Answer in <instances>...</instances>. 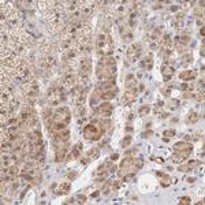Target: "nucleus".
<instances>
[{"mask_svg": "<svg viewBox=\"0 0 205 205\" xmlns=\"http://www.w3.org/2000/svg\"><path fill=\"white\" fill-rule=\"evenodd\" d=\"M174 73H175V66H174V62H164V64L162 66V74L163 77H164V81L166 82H168L171 79V77L174 75Z\"/></svg>", "mask_w": 205, "mask_h": 205, "instance_id": "obj_7", "label": "nucleus"}, {"mask_svg": "<svg viewBox=\"0 0 205 205\" xmlns=\"http://www.w3.org/2000/svg\"><path fill=\"white\" fill-rule=\"evenodd\" d=\"M83 137L86 138L88 141H99L100 138L104 135L105 130L103 129L100 119H93L89 125L83 127Z\"/></svg>", "mask_w": 205, "mask_h": 205, "instance_id": "obj_2", "label": "nucleus"}, {"mask_svg": "<svg viewBox=\"0 0 205 205\" xmlns=\"http://www.w3.org/2000/svg\"><path fill=\"white\" fill-rule=\"evenodd\" d=\"M191 62H193V56L190 55V53H187V55L183 56V60H182V63L183 64H189V63H191Z\"/></svg>", "mask_w": 205, "mask_h": 205, "instance_id": "obj_32", "label": "nucleus"}, {"mask_svg": "<svg viewBox=\"0 0 205 205\" xmlns=\"http://www.w3.org/2000/svg\"><path fill=\"white\" fill-rule=\"evenodd\" d=\"M71 120V114H70V110L67 107H62L59 110H56L53 112V119L52 122H63V123H70Z\"/></svg>", "mask_w": 205, "mask_h": 205, "instance_id": "obj_3", "label": "nucleus"}, {"mask_svg": "<svg viewBox=\"0 0 205 205\" xmlns=\"http://www.w3.org/2000/svg\"><path fill=\"white\" fill-rule=\"evenodd\" d=\"M191 149H193L191 144H189V142H186V141L177 142L174 145V150L175 152H191Z\"/></svg>", "mask_w": 205, "mask_h": 205, "instance_id": "obj_11", "label": "nucleus"}, {"mask_svg": "<svg viewBox=\"0 0 205 205\" xmlns=\"http://www.w3.org/2000/svg\"><path fill=\"white\" fill-rule=\"evenodd\" d=\"M137 153V148H133V149H130V150H126V152H125V156H133V154H135Z\"/></svg>", "mask_w": 205, "mask_h": 205, "instance_id": "obj_35", "label": "nucleus"}, {"mask_svg": "<svg viewBox=\"0 0 205 205\" xmlns=\"http://www.w3.org/2000/svg\"><path fill=\"white\" fill-rule=\"evenodd\" d=\"M178 107H179V101H178V100H171V101L168 103V108H170V110H177Z\"/></svg>", "mask_w": 205, "mask_h": 205, "instance_id": "obj_31", "label": "nucleus"}, {"mask_svg": "<svg viewBox=\"0 0 205 205\" xmlns=\"http://www.w3.org/2000/svg\"><path fill=\"white\" fill-rule=\"evenodd\" d=\"M77 200H78L79 204H85L86 202V197L83 196V194H78V197H77Z\"/></svg>", "mask_w": 205, "mask_h": 205, "instance_id": "obj_37", "label": "nucleus"}, {"mask_svg": "<svg viewBox=\"0 0 205 205\" xmlns=\"http://www.w3.org/2000/svg\"><path fill=\"white\" fill-rule=\"evenodd\" d=\"M149 111H150V107L148 105V104H144V105L140 107V110H138V114L141 115V116H144V115L149 114Z\"/></svg>", "mask_w": 205, "mask_h": 205, "instance_id": "obj_27", "label": "nucleus"}, {"mask_svg": "<svg viewBox=\"0 0 205 205\" xmlns=\"http://www.w3.org/2000/svg\"><path fill=\"white\" fill-rule=\"evenodd\" d=\"M198 119H200V115H198L197 112H190L189 116H187V122H189L190 125H194V123L198 122Z\"/></svg>", "mask_w": 205, "mask_h": 205, "instance_id": "obj_21", "label": "nucleus"}, {"mask_svg": "<svg viewBox=\"0 0 205 205\" xmlns=\"http://www.w3.org/2000/svg\"><path fill=\"white\" fill-rule=\"evenodd\" d=\"M140 55H141V44H133L127 49V59H129L130 63H133L137 59H140Z\"/></svg>", "mask_w": 205, "mask_h": 205, "instance_id": "obj_8", "label": "nucleus"}, {"mask_svg": "<svg viewBox=\"0 0 205 205\" xmlns=\"http://www.w3.org/2000/svg\"><path fill=\"white\" fill-rule=\"evenodd\" d=\"M71 189V183L70 182H63L58 186V189L55 190V194H59V196H63V194H67Z\"/></svg>", "mask_w": 205, "mask_h": 205, "instance_id": "obj_14", "label": "nucleus"}, {"mask_svg": "<svg viewBox=\"0 0 205 205\" xmlns=\"http://www.w3.org/2000/svg\"><path fill=\"white\" fill-rule=\"evenodd\" d=\"M135 99H137V89H127V92H125L123 95V104L125 105H129L131 103H134Z\"/></svg>", "mask_w": 205, "mask_h": 205, "instance_id": "obj_10", "label": "nucleus"}, {"mask_svg": "<svg viewBox=\"0 0 205 205\" xmlns=\"http://www.w3.org/2000/svg\"><path fill=\"white\" fill-rule=\"evenodd\" d=\"M112 111H114V105H112L111 103L105 101V103H101V104H100L95 114L101 116V118H108V116H111Z\"/></svg>", "mask_w": 205, "mask_h": 205, "instance_id": "obj_5", "label": "nucleus"}, {"mask_svg": "<svg viewBox=\"0 0 205 205\" xmlns=\"http://www.w3.org/2000/svg\"><path fill=\"white\" fill-rule=\"evenodd\" d=\"M137 79L134 78L133 74H129L126 78V88L127 89H137Z\"/></svg>", "mask_w": 205, "mask_h": 205, "instance_id": "obj_18", "label": "nucleus"}, {"mask_svg": "<svg viewBox=\"0 0 205 205\" xmlns=\"http://www.w3.org/2000/svg\"><path fill=\"white\" fill-rule=\"evenodd\" d=\"M194 78H196V71H193V70H185L179 74V79L183 81V82H190Z\"/></svg>", "mask_w": 205, "mask_h": 205, "instance_id": "obj_13", "label": "nucleus"}, {"mask_svg": "<svg viewBox=\"0 0 205 205\" xmlns=\"http://www.w3.org/2000/svg\"><path fill=\"white\" fill-rule=\"evenodd\" d=\"M177 10H179V6H172L171 7V11H177Z\"/></svg>", "mask_w": 205, "mask_h": 205, "instance_id": "obj_45", "label": "nucleus"}, {"mask_svg": "<svg viewBox=\"0 0 205 205\" xmlns=\"http://www.w3.org/2000/svg\"><path fill=\"white\" fill-rule=\"evenodd\" d=\"M175 130H166L164 131V135H166V138H172V137H175Z\"/></svg>", "mask_w": 205, "mask_h": 205, "instance_id": "obj_33", "label": "nucleus"}, {"mask_svg": "<svg viewBox=\"0 0 205 205\" xmlns=\"http://www.w3.org/2000/svg\"><path fill=\"white\" fill-rule=\"evenodd\" d=\"M85 112H86V110H85V105H83V104L75 105V114L78 115V116H83V115H85Z\"/></svg>", "mask_w": 205, "mask_h": 205, "instance_id": "obj_25", "label": "nucleus"}, {"mask_svg": "<svg viewBox=\"0 0 205 205\" xmlns=\"http://www.w3.org/2000/svg\"><path fill=\"white\" fill-rule=\"evenodd\" d=\"M79 75H83V77H89L92 70V60L88 59V58H81L79 59Z\"/></svg>", "mask_w": 205, "mask_h": 205, "instance_id": "obj_6", "label": "nucleus"}, {"mask_svg": "<svg viewBox=\"0 0 205 205\" xmlns=\"http://www.w3.org/2000/svg\"><path fill=\"white\" fill-rule=\"evenodd\" d=\"M68 149L70 146L68 144H64V145H60V146H56V150H55V162L56 163H63L68 156Z\"/></svg>", "mask_w": 205, "mask_h": 205, "instance_id": "obj_4", "label": "nucleus"}, {"mask_svg": "<svg viewBox=\"0 0 205 205\" xmlns=\"http://www.w3.org/2000/svg\"><path fill=\"white\" fill-rule=\"evenodd\" d=\"M152 58H153L152 53H149L148 56H145V58L141 60V67L146 68V70H150V68L153 67V59H152Z\"/></svg>", "mask_w": 205, "mask_h": 205, "instance_id": "obj_16", "label": "nucleus"}, {"mask_svg": "<svg viewBox=\"0 0 205 205\" xmlns=\"http://www.w3.org/2000/svg\"><path fill=\"white\" fill-rule=\"evenodd\" d=\"M83 157H85V159H81V162H82L83 164H88V163L92 162V160H96L97 157H100L99 148H92V149H89Z\"/></svg>", "mask_w": 205, "mask_h": 205, "instance_id": "obj_9", "label": "nucleus"}, {"mask_svg": "<svg viewBox=\"0 0 205 205\" xmlns=\"http://www.w3.org/2000/svg\"><path fill=\"white\" fill-rule=\"evenodd\" d=\"M96 51L103 56H110L114 51V41L110 33L101 32L96 38Z\"/></svg>", "mask_w": 205, "mask_h": 205, "instance_id": "obj_1", "label": "nucleus"}, {"mask_svg": "<svg viewBox=\"0 0 205 205\" xmlns=\"http://www.w3.org/2000/svg\"><path fill=\"white\" fill-rule=\"evenodd\" d=\"M204 32H205L204 26H201V30H200V34H201V37H204Z\"/></svg>", "mask_w": 205, "mask_h": 205, "instance_id": "obj_47", "label": "nucleus"}, {"mask_svg": "<svg viewBox=\"0 0 205 205\" xmlns=\"http://www.w3.org/2000/svg\"><path fill=\"white\" fill-rule=\"evenodd\" d=\"M156 115H157L159 118H162V119H164V118L168 116V114H167L166 111H156Z\"/></svg>", "mask_w": 205, "mask_h": 205, "instance_id": "obj_34", "label": "nucleus"}, {"mask_svg": "<svg viewBox=\"0 0 205 205\" xmlns=\"http://www.w3.org/2000/svg\"><path fill=\"white\" fill-rule=\"evenodd\" d=\"M200 164H201V163L198 162V160H190V162H187V166H189L190 171L194 170V168H196V167H198Z\"/></svg>", "mask_w": 205, "mask_h": 205, "instance_id": "obj_30", "label": "nucleus"}, {"mask_svg": "<svg viewBox=\"0 0 205 205\" xmlns=\"http://www.w3.org/2000/svg\"><path fill=\"white\" fill-rule=\"evenodd\" d=\"M189 153L190 152H175V153L171 156V160L177 164H181V163L186 162L187 157H189Z\"/></svg>", "mask_w": 205, "mask_h": 205, "instance_id": "obj_12", "label": "nucleus"}, {"mask_svg": "<svg viewBox=\"0 0 205 205\" xmlns=\"http://www.w3.org/2000/svg\"><path fill=\"white\" fill-rule=\"evenodd\" d=\"M204 95H205V93H204L202 89H201V90H196V92L193 90V97L196 100H198V101H204Z\"/></svg>", "mask_w": 205, "mask_h": 205, "instance_id": "obj_24", "label": "nucleus"}, {"mask_svg": "<svg viewBox=\"0 0 205 205\" xmlns=\"http://www.w3.org/2000/svg\"><path fill=\"white\" fill-rule=\"evenodd\" d=\"M99 194H100V190H96L95 193H92V197L95 198V197H97V196H99Z\"/></svg>", "mask_w": 205, "mask_h": 205, "instance_id": "obj_43", "label": "nucleus"}, {"mask_svg": "<svg viewBox=\"0 0 205 205\" xmlns=\"http://www.w3.org/2000/svg\"><path fill=\"white\" fill-rule=\"evenodd\" d=\"M163 6H162V3H154V6H153V8H162Z\"/></svg>", "mask_w": 205, "mask_h": 205, "instance_id": "obj_44", "label": "nucleus"}, {"mask_svg": "<svg viewBox=\"0 0 205 205\" xmlns=\"http://www.w3.org/2000/svg\"><path fill=\"white\" fill-rule=\"evenodd\" d=\"M123 178H125V179H123L125 182H131L133 181V178H134V174H126Z\"/></svg>", "mask_w": 205, "mask_h": 205, "instance_id": "obj_36", "label": "nucleus"}, {"mask_svg": "<svg viewBox=\"0 0 205 205\" xmlns=\"http://www.w3.org/2000/svg\"><path fill=\"white\" fill-rule=\"evenodd\" d=\"M112 190H114V181H108L101 187V193H103V196H108Z\"/></svg>", "mask_w": 205, "mask_h": 205, "instance_id": "obj_20", "label": "nucleus"}, {"mask_svg": "<svg viewBox=\"0 0 205 205\" xmlns=\"http://www.w3.org/2000/svg\"><path fill=\"white\" fill-rule=\"evenodd\" d=\"M156 175H157L159 178H162V179H160V183H162L163 187H168V186L172 183V182H171V179L167 177L166 174H163V172H156Z\"/></svg>", "mask_w": 205, "mask_h": 205, "instance_id": "obj_19", "label": "nucleus"}, {"mask_svg": "<svg viewBox=\"0 0 205 205\" xmlns=\"http://www.w3.org/2000/svg\"><path fill=\"white\" fill-rule=\"evenodd\" d=\"M82 144L81 142H78L77 145L71 149V152H70V154L67 156V159H78V157H81V152H82Z\"/></svg>", "mask_w": 205, "mask_h": 205, "instance_id": "obj_15", "label": "nucleus"}, {"mask_svg": "<svg viewBox=\"0 0 205 205\" xmlns=\"http://www.w3.org/2000/svg\"><path fill=\"white\" fill-rule=\"evenodd\" d=\"M144 167V159L142 157H134V168L135 170H141Z\"/></svg>", "mask_w": 205, "mask_h": 205, "instance_id": "obj_28", "label": "nucleus"}, {"mask_svg": "<svg viewBox=\"0 0 205 205\" xmlns=\"http://www.w3.org/2000/svg\"><path fill=\"white\" fill-rule=\"evenodd\" d=\"M187 182H189V183H191V185H193L194 182H196V178H187Z\"/></svg>", "mask_w": 205, "mask_h": 205, "instance_id": "obj_42", "label": "nucleus"}, {"mask_svg": "<svg viewBox=\"0 0 205 205\" xmlns=\"http://www.w3.org/2000/svg\"><path fill=\"white\" fill-rule=\"evenodd\" d=\"M190 202H191V198L187 197V196L179 197V200H178V204L179 205H190Z\"/></svg>", "mask_w": 205, "mask_h": 205, "instance_id": "obj_29", "label": "nucleus"}, {"mask_svg": "<svg viewBox=\"0 0 205 205\" xmlns=\"http://www.w3.org/2000/svg\"><path fill=\"white\" fill-rule=\"evenodd\" d=\"M131 141H133V137L131 135H126V137L122 140V148L123 149H126V148H129L131 144Z\"/></svg>", "mask_w": 205, "mask_h": 205, "instance_id": "obj_23", "label": "nucleus"}, {"mask_svg": "<svg viewBox=\"0 0 205 205\" xmlns=\"http://www.w3.org/2000/svg\"><path fill=\"white\" fill-rule=\"evenodd\" d=\"M115 96H116V92L115 90H107V92H101L100 93V100H104V101H110V100H114Z\"/></svg>", "mask_w": 205, "mask_h": 205, "instance_id": "obj_17", "label": "nucleus"}, {"mask_svg": "<svg viewBox=\"0 0 205 205\" xmlns=\"http://www.w3.org/2000/svg\"><path fill=\"white\" fill-rule=\"evenodd\" d=\"M152 160H153V162H156V163H159V164H163V163H164V160H163V159H160V157H152Z\"/></svg>", "mask_w": 205, "mask_h": 205, "instance_id": "obj_39", "label": "nucleus"}, {"mask_svg": "<svg viewBox=\"0 0 205 205\" xmlns=\"http://www.w3.org/2000/svg\"><path fill=\"white\" fill-rule=\"evenodd\" d=\"M122 38H123V43H125V44H129V43H131V41H133V38H134V37H133V33L129 32V33H123Z\"/></svg>", "mask_w": 205, "mask_h": 205, "instance_id": "obj_26", "label": "nucleus"}, {"mask_svg": "<svg viewBox=\"0 0 205 205\" xmlns=\"http://www.w3.org/2000/svg\"><path fill=\"white\" fill-rule=\"evenodd\" d=\"M75 177H77V172H75V171H73V172H70V174H68V175H67V178H68V179H74Z\"/></svg>", "mask_w": 205, "mask_h": 205, "instance_id": "obj_41", "label": "nucleus"}, {"mask_svg": "<svg viewBox=\"0 0 205 205\" xmlns=\"http://www.w3.org/2000/svg\"><path fill=\"white\" fill-rule=\"evenodd\" d=\"M126 130H127V131H131V130H133V127H131V126H127V127H126Z\"/></svg>", "mask_w": 205, "mask_h": 205, "instance_id": "obj_49", "label": "nucleus"}, {"mask_svg": "<svg viewBox=\"0 0 205 205\" xmlns=\"http://www.w3.org/2000/svg\"><path fill=\"white\" fill-rule=\"evenodd\" d=\"M171 85H168V82H166L164 85H163L162 88H160V92H162L163 95L164 96H170V93H171Z\"/></svg>", "mask_w": 205, "mask_h": 205, "instance_id": "obj_22", "label": "nucleus"}, {"mask_svg": "<svg viewBox=\"0 0 205 205\" xmlns=\"http://www.w3.org/2000/svg\"><path fill=\"white\" fill-rule=\"evenodd\" d=\"M118 157H119V154L118 153H114V154H111L110 160H111V162H115V160H118Z\"/></svg>", "mask_w": 205, "mask_h": 205, "instance_id": "obj_40", "label": "nucleus"}, {"mask_svg": "<svg viewBox=\"0 0 205 205\" xmlns=\"http://www.w3.org/2000/svg\"><path fill=\"white\" fill-rule=\"evenodd\" d=\"M73 202H74V198H70V200H67L64 204H73Z\"/></svg>", "mask_w": 205, "mask_h": 205, "instance_id": "obj_48", "label": "nucleus"}, {"mask_svg": "<svg viewBox=\"0 0 205 205\" xmlns=\"http://www.w3.org/2000/svg\"><path fill=\"white\" fill-rule=\"evenodd\" d=\"M108 144V140H104V141H101V144H100V146H104Z\"/></svg>", "mask_w": 205, "mask_h": 205, "instance_id": "obj_46", "label": "nucleus"}, {"mask_svg": "<svg viewBox=\"0 0 205 205\" xmlns=\"http://www.w3.org/2000/svg\"><path fill=\"white\" fill-rule=\"evenodd\" d=\"M153 134V131L152 130H148V131H145V133H144V134H142V137L144 138H146V137H150V135Z\"/></svg>", "mask_w": 205, "mask_h": 205, "instance_id": "obj_38", "label": "nucleus"}]
</instances>
